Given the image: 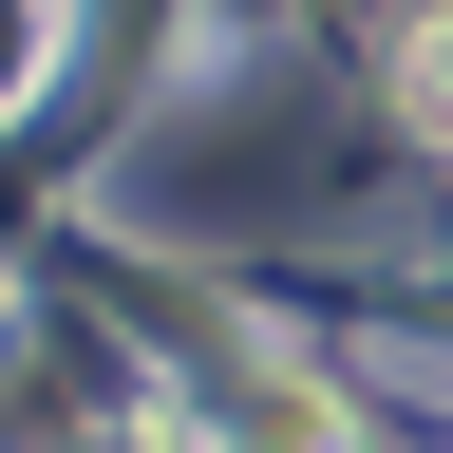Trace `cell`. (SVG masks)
<instances>
[{
    "label": "cell",
    "instance_id": "obj_1",
    "mask_svg": "<svg viewBox=\"0 0 453 453\" xmlns=\"http://www.w3.org/2000/svg\"><path fill=\"white\" fill-rule=\"evenodd\" d=\"M396 113H416V133L453 151V0H434V19H416V38H396Z\"/></svg>",
    "mask_w": 453,
    "mask_h": 453
}]
</instances>
